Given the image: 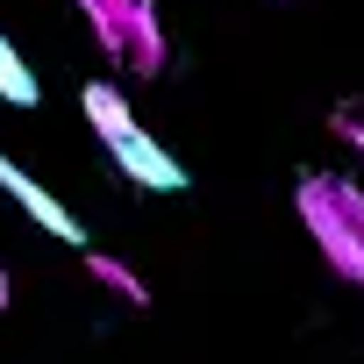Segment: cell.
Listing matches in <instances>:
<instances>
[{
	"label": "cell",
	"mask_w": 364,
	"mask_h": 364,
	"mask_svg": "<svg viewBox=\"0 0 364 364\" xmlns=\"http://www.w3.org/2000/svg\"><path fill=\"white\" fill-rule=\"evenodd\" d=\"M86 279H93L100 293H114L122 307H150V286H143V272H136L129 257H114V250H86Z\"/></svg>",
	"instance_id": "5"
},
{
	"label": "cell",
	"mask_w": 364,
	"mask_h": 364,
	"mask_svg": "<svg viewBox=\"0 0 364 364\" xmlns=\"http://www.w3.org/2000/svg\"><path fill=\"white\" fill-rule=\"evenodd\" d=\"M328 122H336V136L364 157V100H336V114H328Z\"/></svg>",
	"instance_id": "7"
},
{
	"label": "cell",
	"mask_w": 364,
	"mask_h": 364,
	"mask_svg": "<svg viewBox=\"0 0 364 364\" xmlns=\"http://www.w3.org/2000/svg\"><path fill=\"white\" fill-rule=\"evenodd\" d=\"M0 100H8V107H36V100H43L36 72L22 65V50H15L8 36H0Z\"/></svg>",
	"instance_id": "6"
},
{
	"label": "cell",
	"mask_w": 364,
	"mask_h": 364,
	"mask_svg": "<svg viewBox=\"0 0 364 364\" xmlns=\"http://www.w3.org/2000/svg\"><path fill=\"white\" fill-rule=\"evenodd\" d=\"M79 107H86L93 136L107 143V157L122 164V178H136L143 193H178V186H186V171H178V157H171V150H164V143H157L150 129H136V114H129L122 86H107V79H86Z\"/></svg>",
	"instance_id": "2"
},
{
	"label": "cell",
	"mask_w": 364,
	"mask_h": 364,
	"mask_svg": "<svg viewBox=\"0 0 364 364\" xmlns=\"http://www.w3.org/2000/svg\"><path fill=\"white\" fill-rule=\"evenodd\" d=\"M293 208L321 250V264L364 293V186H350V178H328V171H300L293 186Z\"/></svg>",
	"instance_id": "1"
},
{
	"label": "cell",
	"mask_w": 364,
	"mask_h": 364,
	"mask_svg": "<svg viewBox=\"0 0 364 364\" xmlns=\"http://www.w3.org/2000/svg\"><path fill=\"white\" fill-rule=\"evenodd\" d=\"M79 15H86V29H93L107 65H122L129 79H157L164 72L171 43H164V22H157L150 0H79Z\"/></svg>",
	"instance_id": "3"
},
{
	"label": "cell",
	"mask_w": 364,
	"mask_h": 364,
	"mask_svg": "<svg viewBox=\"0 0 364 364\" xmlns=\"http://www.w3.org/2000/svg\"><path fill=\"white\" fill-rule=\"evenodd\" d=\"M8 300H15V293H8V264H0V314H8Z\"/></svg>",
	"instance_id": "8"
},
{
	"label": "cell",
	"mask_w": 364,
	"mask_h": 364,
	"mask_svg": "<svg viewBox=\"0 0 364 364\" xmlns=\"http://www.w3.org/2000/svg\"><path fill=\"white\" fill-rule=\"evenodd\" d=\"M0 193H8V200H15V208H22L36 229H43V236H58V243L86 250V229H79V215H72V208H65V200L43 186V178H29V171L8 157V150H0Z\"/></svg>",
	"instance_id": "4"
}]
</instances>
